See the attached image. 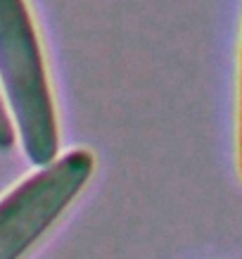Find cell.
<instances>
[{"label":"cell","instance_id":"7a4b0ae2","mask_svg":"<svg viewBox=\"0 0 242 259\" xmlns=\"http://www.w3.org/2000/svg\"><path fill=\"white\" fill-rule=\"evenodd\" d=\"M93 171V152L69 150L0 197V259H22L62 219Z\"/></svg>","mask_w":242,"mask_h":259},{"label":"cell","instance_id":"277c9868","mask_svg":"<svg viewBox=\"0 0 242 259\" xmlns=\"http://www.w3.org/2000/svg\"><path fill=\"white\" fill-rule=\"evenodd\" d=\"M237 164L242 176V55H240V126H237Z\"/></svg>","mask_w":242,"mask_h":259},{"label":"cell","instance_id":"3957f363","mask_svg":"<svg viewBox=\"0 0 242 259\" xmlns=\"http://www.w3.org/2000/svg\"><path fill=\"white\" fill-rule=\"evenodd\" d=\"M15 138H17L15 126L10 121L8 110H5V102L0 98V150H10L15 145Z\"/></svg>","mask_w":242,"mask_h":259},{"label":"cell","instance_id":"6da1fadb","mask_svg":"<svg viewBox=\"0 0 242 259\" xmlns=\"http://www.w3.org/2000/svg\"><path fill=\"white\" fill-rule=\"evenodd\" d=\"M0 83L26 157L36 166L53 164L60 152V126L26 0H0Z\"/></svg>","mask_w":242,"mask_h":259}]
</instances>
